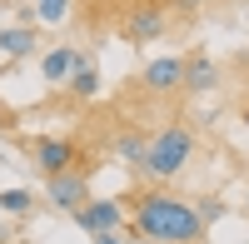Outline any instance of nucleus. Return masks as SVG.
Returning <instances> with one entry per match:
<instances>
[{
  "mask_svg": "<svg viewBox=\"0 0 249 244\" xmlns=\"http://www.w3.org/2000/svg\"><path fill=\"white\" fill-rule=\"evenodd\" d=\"M65 10H70V0H35V15L45 20V25H60Z\"/></svg>",
  "mask_w": 249,
  "mask_h": 244,
  "instance_id": "obj_14",
  "label": "nucleus"
},
{
  "mask_svg": "<svg viewBox=\"0 0 249 244\" xmlns=\"http://www.w3.org/2000/svg\"><path fill=\"white\" fill-rule=\"evenodd\" d=\"M30 205H35L30 190H0V209H5V214H25Z\"/></svg>",
  "mask_w": 249,
  "mask_h": 244,
  "instance_id": "obj_13",
  "label": "nucleus"
},
{
  "mask_svg": "<svg viewBox=\"0 0 249 244\" xmlns=\"http://www.w3.org/2000/svg\"><path fill=\"white\" fill-rule=\"evenodd\" d=\"M75 225L85 229V234H105V229H124V194L115 199H85V205L75 209Z\"/></svg>",
  "mask_w": 249,
  "mask_h": 244,
  "instance_id": "obj_5",
  "label": "nucleus"
},
{
  "mask_svg": "<svg viewBox=\"0 0 249 244\" xmlns=\"http://www.w3.org/2000/svg\"><path fill=\"white\" fill-rule=\"evenodd\" d=\"M170 5H175L179 15H190V10H199V5H204V0H170Z\"/></svg>",
  "mask_w": 249,
  "mask_h": 244,
  "instance_id": "obj_16",
  "label": "nucleus"
},
{
  "mask_svg": "<svg viewBox=\"0 0 249 244\" xmlns=\"http://www.w3.org/2000/svg\"><path fill=\"white\" fill-rule=\"evenodd\" d=\"M195 159V130L190 125H164L150 135V145H144V159H140V170L150 174V179H175L184 165Z\"/></svg>",
  "mask_w": 249,
  "mask_h": 244,
  "instance_id": "obj_2",
  "label": "nucleus"
},
{
  "mask_svg": "<svg viewBox=\"0 0 249 244\" xmlns=\"http://www.w3.org/2000/svg\"><path fill=\"white\" fill-rule=\"evenodd\" d=\"M65 85H70V95H75V100H95V95H100V70H95V60L80 55Z\"/></svg>",
  "mask_w": 249,
  "mask_h": 244,
  "instance_id": "obj_9",
  "label": "nucleus"
},
{
  "mask_svg": "<svg viewBox=\"0 0 249 244\" xmlns=\"http://www.w3.org/2000/svg\"><path fill=\"white\" fill-rule=\"evenodd\" d=\"M45 199H50L55 209L75 214V209L90 199V165H80V170H65V174H50V179H45Z\"/></svg>",
  "mask_w": 249,
  "mask_h": 244,
  "instance_id": "obj_4",
  "label": "nucleus"
},
{
  "mask_svg": "<svg viewBox=\"0 0 249 244\" xmlns=\"http://www.w3.org/2000/svg\"><path fill=\"white\" fill-rule=\"evenodd\" d=\"M140 85L150 90V95H175V90L184 85V60H179V55H160V60H150V65H144V75H140Z\"/></svg>",
  "mask_w": 249,
  "mask_h": 244,
  "instance_id": "obj_7",
  "label": "nucleus"
},
{
  "mask_svg": "<svg viewBox=\"0 0 249 244\" xmlns=\"http://www.w3.org/2000/svg\"><path fill=\"white\" fill-rule=\"evenodd\" d=\"M90 239H95V244H124V234H120V229H105V234H90Z\"/></svg>",
  "mask_w": 249,
  "mask_h": 244,
  "instance_id": "obj_15",
  "label": "nucleus"
},
{
  "mask_svg": "<svg viewBox=\"0 0 249 244\" xmlns=\"http://www.w3.org/2000/svg\"><path fill=\"white\" fill-rule=\"evenodd\" d=\"M30 155H35V170L40 174H65V170H80L85 165V150L75 145V139H55V135H45V139H35L30 145Z\"/></svg>",
  "mask_w": 249,
  "mask_h": 244,
  "instance_id": "obj_3",
  "label": "nucleus"
},
{
  "mask_svg": "<svg viewBox=\"0 0 249 244\" xmlns=\"http://www.w3.org/2000/svg\"><path fill=\"white\" fill-rule=\"evenodd\" d=\"M124 199H130V234L140 244H199L210 229L199 209L170 190H135Z\"/></svg>",
  "mask_w": 249,
  "mask_h": 244,
  "instance_id": "obj_1",
  "label": "nucleus"
},
{
  "mask_svg": "<svg viewBox=\"0 0 249 244\" xmlns=\"http://www.w3.org/2000/svg\"><path fill=\"white\" fill-rule=\"evenodd\" d=\"M0 244H10V234H5V229H0Z\"/></svg>",
  "mask_w": 249,
  "mask_h": 244,
  "instance_id": "obj_18",
  "label": "nucleus"
},
{
  "mask_svg": "<svg viewBox=\"0 0 249 244\" xmlns=\"http://www.w3.org/2000/svg\"><path fill=\"white\" fill-rule=\"evenodd\" d=\"M144 5H170V0H144Z\"/></svg>",
  "mask_w": 249,
  "mask_h": 244,
  "instance_id": "obj_17",
  "label": "nucleus"
},
{
  "mask_svg": "<svg viewBox=\"0 0 249 244\" xmlns=\"http://www.w3.org/2000/svg\"><path fill=\"white\" fill-rule=\"evenodd\" d=\"M219 80V70H214V60H204V55H195V60H184V85L179 90H190V95H204Z\"/></svg>",
  "mask_w": 249,
  "mask_h": 244,
  "instance_id": "obj_10",
  "label": "nucleus"
},
{
  "mask_svg": "<svg viewBox=\"0 0 249 244\" xmlns=\"http://www.w3.org/2000/svg\"><path fill=\"white\" fill-rule=\"evenodd\" d=\"M0 55H10V60L35 55V30L30 25H5V30H0Z\"/></svg>",
  "mask_w": 249,
  "mask_h": 244,
  "instance_id": "obj_11",
  "label": "nucleus"
},
{
  "mask_svg": "<svg viewBox=\"0 0 249 244\" xmlns=\"http://www.w3.org/2000/svg\"><path fill=\"white\" fill-rule=\"evenodd\" d=\"M244 209H249V190H244Z\"/></svg>",
  "mask_w": 249,
  "mask_h": 244,
  "instance_id": "obj_19",
  "label": "nucleus"
},
{
  "mask_svg": "<svg viewBox=\"0 0 249 244\" xmlns=\"http://www.w3.org/2000/svg\"><path fill=\"white\" fill-rule=\"evenodd\" d=\"M75 60H80V50H70V45H60V50H50L45 60H40V80H45V85H60V80H70V70H75Z\"/></svg>",
  "mask_w": 249,
  "mask_h": 244,
  "instance_id": "obj_8",
  "label": "nucleus"
},
{
  "mask_svg": "<svg viewBox=\"0 0 249 244\" xmlns=\"http://www.w3.org/2000/svg\"><path fill=\"white\" fill-rule=\"evenodd\" d=\"M164 25H170L164 5H144V0H135V10L124 15V40H130V45H150V40L164 35Z\"/></svg>",
  "mask_w": 249,
  "mask_h": 244,
  "instance_id": "obj_6",
  "label": "nucleus"
},
{
  "mask_svg": "<svg viewBox=\"0 0 249 244\" xmlns=\"http://www.w3.org/2000/svg\"><path fill=\"white\" fill-rule=\"evenodd\" d=\"M144 145H150L144 135H120V139H115V159H120V165H140V159H144Z\"/></svg>",
  "mask_w": 249,
  "mask_h": 244,
  "instance_id": "obj_12",
  "label": "nucleus"
}]
</instances>
